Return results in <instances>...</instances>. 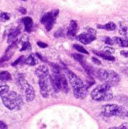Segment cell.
<instances>
[{
	"mask_svg": "<svg viewBox=\"0 0 128 129\" xmlns=\"http://www.w3.org/2000/svg\"><path fill=\"white\" fill-rule=\"evenodd\" d=\"M35 74L38 78L40 92L42 96L47 98L49 95L51 75H49L48 67L46 65H40L35 71Z\"/></svg>",
	"mask_w": 128,
	"mask_h": 129,
	"instance_id": "6da1fadb",
	"label": "cell"
},
{
	"mask_svg": "<svg viewBox=\"0 0 128 129\" xmlns=\"http://www.w3.org/2000/svg\"><path fill=\"white\" fill-rule=\"evenodd\" d=\"M65 72L71 84L75 97L77 99L84 98L87 94V88L83 81L75 74L68 69H65Z\"/></svg>",
	"mask_w": 128,
	"mask_h": 129,
	"instance_id": "7a4b0ae2",
	"label": "cell"
},
{
	"mask_svg": "<svg viewBox=\"0 0 128 129\" xmlns=\"http://www.w3.org/2000/svg\"><path fill=\"white\" fill-rule=\"evenodd\" d=\"M1 98L4 106L11 111L21 109L23 104L22 96L17 92L8 91Z\"/></svg>",
	"mask_w": 128,
	"mask_h": 129,
	"instance_id": "3957f363",
	"label": "cell"
},
{
	"mask_svg": "<svg viewBox=\"0 0 128 129\" xmlns=\"http://www.w3.org/2000/svg\"><path fill=\"white\" fill-rule=\"evenodd\" d=\"M91 98L97 102L111 100L113 98V94L111 91V85L105 82L97 86L91 92Z\"/></svg>",
	"mask_w": 128,
	"mask_h": 129,
	"instance_id": "277c9868",
	"label": "cell"
},
{
	"mask_svg": "<svg viewBox=\"0 0 128 129\" xmlns=\"http://www.w3.org/2000/svg\"><path fill=\"white\" fill-rule=\"evenodd\" d=\"M95 75L101 81L108 83L111 86H115L118 84L121 80V78L116 73L112 70H105L102 69L95 70Z\"/></svg>",
	"mask_w": 128,
	"mask_h": 129,
	"instance_id": "5b68a950",
	"label": "cell"
},
{
	"mask_svg": "<svg viewBox=\"0 0 128 129\" xmlns=\"http://www.w3.org/2000/svg\"><path fill=\"white\" fill-rule=\"evenodd\" d=\"M17 83L25 97L26 101L32 102L35 98V91L32 85H30L23 74H19L17 78Z\"/></svg>",
	"mask_w": 128,
	"mask_h": 129,
	"instance_id": "8992f818",
	"label": "cell"
},
{
	"mask_svg": "<svg viewBox=\"0 0 128 129\" xmlns=\"http://www.w3.org/2000/svg\"><path fill=\"white\" fill-rule=\"evenodd\" d=\"M102 114L106 117H128V111L118 104H106L102 108Z\"/></svg>",
	"mask_w": 128,
	"mask_h": 129,
	"instance_id": "52a82bcc",
	"label": "cell"
},
{
	"mask_svg": "<svg viewBox=\"0 0 128 129\" xmlns=\"http://www.w3.org/2000/svg\"><path fill=\"white\" fill-rule=\"evenodd\" d=\"M58 13H59V11L56 10L46 13L42 16L40 22L45 26V28L47 31H50L52 30V26L54 23L55 19L56 18L57 15H58Z\"/></svg>",
	"mask_w": 128,
	"mask_h": 129,
	"instance_id": "ba28073f",
	"label": "cell"
},
{
	"mask_svg": "<svg viewBox=\"0 0 128 129\" xmlns=\"http://www.w3.org/2000/svg\"><path fill=\"white\" fill-rule=\"evenodd\" d=\"M77 39L81 43H83L84 45H88V44L91 43L93 41L96 39V37H95V35L88 32V33H82L81 35H79Z\"/></svg>",
	"mask_w": 128,
	"mask_h": 129,
	"instance_id": "9c48e42d",
	"label": "cell"
},
{
	"mask_svg": "<svg viewBox=\"0 0 128 129\" xmlns=\"http://www.w3.org/2000/svg\"><path fill=\"white\" fill-rule=\"evenodd\" d=\"M21 33V30L19 27H16V28H13L10 30L8 35V43H12L16 41L17 38Z\"/></svg>",
	"mask_w": 128,
	"mask_h": 129,
	"instance_id": "30bf717a",
	"label": "cell"
},
{
	"mask_svg": "<svg viewBox=\"0 0 128 129\" xmlns=\"http://www.w3.org/2000/svg\"><path fill=\"white\" fill-rule=\"evenodd\" d=\"M22 22L24 24L25 31L27 32H32L33 27V20L30 17H25L23 18Z\"/></svg>",
	"mask_w": 128,
	"mask_h": 129,
	"instance_id": "8fae6325",
	"label": "cell"
},
{
	"mask_svg": "<svg viewBox=\"0 0 128 129\" xmlns=\"http://www.w3.org/2000/svg\"><path fill=\"white\" fill-rule=\"evenodd\" d=\"M77 30V22L74 20H72L70 23V25L68 28V30H67V35L69 37H74L76 34Z\"/></svg>",
	"mask_w": 128,
	"mask_h": 129,
	"instance_id": "7c38bea8",
	"label": "cell"
},
{
	"mask_svg": "<svg viewBox=\"0 0 128 129\" xmlns=\"http://www.w3.org/2000/svg\"><path fill=\"white\" fill-rule=\"evenodd\" d=\"M60 90L63 91V92L66 93H67L69 91L68 81H67L65 76L62 73L61 78H60Z\"/></svg>",
	"mask_w": 128,
	"mask_h": 129,
	"instance_id": "4fadbf2b",
	"label": "cell"
},
{
	"mask_svg": "<svg viewBox=\"0 0 128 129\" xmlns=\"http://www.w3.org/2000/svg\"><path fill=\"white\" fill-rule=\"evenodd\" d=\"M13 54H14V53L12 52H11L10 50H8V51H6L5 53V54L0 58V67H4V64L11 58Z\"/></svg>",
	"mask_w": 128,
	"mask_h": 129,
	"instance_id": "5bb4252c",
	"label": "cell"
},
{
	"mask_svg": "<svg viewBox=\"0 0 128 129\" xmlns=\"http://www.w3.org/2000/svg\"><path fill=\"white\" fill-rule=\"evenodd\" d=\"M37 63H38L37 58L35 57L33 54H30L25 59V64L30 66H34Z\"/></svg>",
	"mask_w": 128,
	"mask_h": 129,
	"instance_id": "9a60e30c",
	"label": "cell"
},
{
	"mask_svg": "<svg viewBox=\"0 0 128 129\" xmlns=\"http://www.w3.org/2000/svg\"><path fill=\"white\" fill-rule=\"evenodd\" d=\"M12 80V76L7 71H3L0 72V81L8 82Z\"/></svg>",
	"mask_w": 128,
	"mask_h": 129,
	"instance_id": "2e32d148",
	"label": "cell"
},
{
	"mask_svg": "<svg viewBox=\"0 0 128 129\" xmlns=\"http://www.w3.org/2000/svg\"><path fill=\"white\" fill-rule=\"evenodd\" d=\"M97 27L100 29H104V30H108V31H113V30H116V25L113 22H109L104 25H98Z\"/></svg>",
	"mask_w": 128,
	"mask_h": 129,
	"instance_id": "e0dca14e",
	"label": "cell"
},
{
	"mask_svg": "<svg viewBox=\"0 0 128 129\" xmlns=\"http://www.w3.org/2000/svg\"><path fill=\"white\" fill-rule=\"evenodd\" d=\"M93 52L95 54L98 55L99 56L102 57L104 59L108 60H115V58L111 56L110 54H109L108 53H106L105 52H96V51H93Z\"/></svg>",
	"mask_w": 128,
	"mask_h": 129,
	"instance_id": "ac0fdd59",
	"label": "cell"
},
{
	"mask_svg": "<svg viewBox=\"0 0 128 129\" xmlns=\"http://www.w3.org/2000/svg\"><path fill=\"white\" fill-rule=\"evenodd\" d=\"M113 39L114 41V43H117L121 47H128V41L127 39H122V38L120 37H114Z\"/></svg>",
	"mask_w": 128,
	"mask_h": 129,
	"instance_id": "d6986e66",
	"label": "cell"
},
{
	"mask_svg": "<svg viewBox=\"0 0 128 129\" xmlns=\"http://www.w3.org/2000/svg\"><path fill=\"white\" fill-rule=\"evenodd\" d=\"M8 91H9V87L8 84H6L5 82L0 81V97L6 93Z\"/></svg>",
	"mask_w": 128,
	"mask_h": 129,
	"instance_id": "ffe728a7",
	"label": "cell"
},
{
	"mask_svg": "<svg viewBox=\"0 0 128 129\" xmlns=\"http://www.w3.org/2000/svg\"><path fill=\"white\" fill-rule=\"evenodd\" d=\"M20 41H21V51H25V50H31L32 48V45L30 44V43L28 41V40L27 41H22V39L20 40Z\"/></svg>",
	"mask_w": 128,
	"mask_h": 129,
	"instance_id": "44dd1931",
	"label": "cell"
},
{
	"mask_svg": "<svg viewBox=\"0 0 128 129\" xmlns=\"http://www.w3.org/2000/svg\"><path fill=\"white\" fill-rule=\"evenodd\" d=\"M10 15L9 13L6 12H2L0 11V21L2 22H6L10 19Z\"/></svg>",
	"mask_w": 128,
	"mask_h": 129,
	"instance_id": "7402d4cb",
	"label": "cell"
},
{
	"mask_svg": "<svg viewBox=\"0 0 128 129\" xmlns=\"http://www.w3.org/2000/svg\"><path fill=\"white\" fill-rule=\"evenodd\" d=\"M120 34L122 35L123 36H125V37L128 39V28L125 25H121L120 30H119Z\"/></svg>",
	"mask_w": 128,
	"mask_h": 129,
	"instance_id": "603a6c76",
	"label": "cell"
},
{
	"mask_svg": "<svg viewBox=\"0 0 128 129\" xmlns=\"http://www.w3.org/2000/svg\"><path fill=\"white\" fill-rule=\"evenodd\" d=\"M25 58L24 56H20L19 58H17V59L15 60V62L12 63V66H16V65H18V64L25 63Z\"/></svg>",
	"mask_w": 128,
	"mask_h": 129,
	"instance_id": "cb8c5ba5",
	"label": "cell"
},
{
	"mask_svg": "<svg viewBox=\"0 0 128 129\" xmlns=\"http://www.w3.org/2000/svg\"><path fill=\"white\" fill-rule=\"evenodd\" d=\"M73 47H74V48L75 49V50H77V51H78V52H80V53H84V54H89V52H88V51L85 50L84 47H81V46H80V45H74Z\"/></svg>",
	"mask_w": 128,
	"mask_h": 129,
	"instance_id": "d4e9b609",
	"label": "cell"
},
{
	"mask_svg": "<svg viewBox=\"0 0 128 129\" xmlns=\"http://www.w3.org/2000/svg\"><path fill=\"white\" fill-rule=\"evenodd\" d=\"M73 57L74 59L76 60L77 61H78L79 63L82 62L83 60H84V56L82 55L79 54H73Z\"/></svg>",
	"mask_w": 128,
	"mask_h": 129,
	"instance_id": "484cf974",
	"label": "cell"
},
{
	"mask_svg": "<svg viewBox=\"0 0 128 129\" xmlns=\"http://www.w3.org/2000/svg\"><path fill=\"white\" fill-rule=\"evenodd\" d=\"M105 43H106L107 45H112L114 43V41L113 39H111L110 37H106L105 39Z\"/></svg>",
	"mask_w": 128,
	"mask_h": 129,
	"instance_id": "4316f807",
	"label": "cell"
},
{
	"mask_svg": "<svg viewBox=\"0 0 128 129\" xmlns=\"http://www.w3.org/2000/svg\"><path fill=\"white\" fill-rule=\"evenodd\" d=\"M115 50H114L113 48H112L110 47H104V52H106V53H108L109 54H113Z\"/></svg>",
	"mask_w": 128,
	"mask_h": 129,
	"instance_id": "83f0119b",
	"label": "cell"
},
{
	"mask_svg": "<svg viewBox=\"0 0 128 129\" xmlns=\"http://www.w3.org/2000/svg\"><path fill=\"white\" fill-rule=\"evenodd\" d=\"M0 128L1 129H6L8 128V126L7 124H6L5 122H2L0 120Z\"/></svg>",
	"mask_w": 128,
	"mask_h": 129,
	"instance_id": "f1b7e54d",
	"label": "cell"
},
{
	"mask_svg": "<svg viewBox=\"0 0 128 129\" xmlns=\"http://www.w3.org/2000/svg\"><path fill=\"white\" fill-rule=\"evenodd\" d=\"M37 45H38L40 47H41V48H45V47H47V44L43 42H40V41H38L37 43Z\"/></svg>",
	"mask_w": 128,
	"mask_h": 129,
	"instance_id": "f546056e",
	"label": "cell"
},
{
	"mask_svg": "<svg viewBox=\"0 0 128 129\" xmlns=\"http://www.w3.org/2000/svg\"><path fill=\"white\" fill-rule=\"evenodd\" d=\"M18 10H19L22 15H26V13H27V10H26V9H25V8L20 7L18 9Z\"/></svg>",
	"mask_w": 128,
	"mask_h": 129,
	"instance_id": "4dcf8cb0",
	"label": "cell"
},
{
	"mask_svg": "<svg viewBox=\"0 0 128 129\" xmlns=\"http://www.w3.org/2000/svg\"><path fill=\"white\" fill-rule=\"evenodd\" d=\"M121 54L124 57L128 58V51H125V50H122L121 51Z\"/></svg>",
	"mask_w": 128,
	"mask_h": 129,
	"instance_id": "1f68e13d",
	"label": "cell"
},
{
	"mask_svg": "<svg viewBox=\"0 0 128 129\" xmlns=\"http://www.w3.org/2000/svg\"><path fill=\"white\" fill-rule=\"evenodd\" d=\"M93 58V62H95V63H97V64H101V61L100 60H99L98 59H97V58Z\"/></svg>",
	"mask_w": 128,
	"mask_h": 129,
	"instance_id": "d6a6232c",
	"label": "cell"
},
{
	"mask_svg": "<svg viewBox=\"0 0 128 129\" xmlns=\"http://www.w3.org/2000/svg\"><path fill=\"white\" fill-rule=\"evenodd\" d=\"M22 1H26V0H22Z\"/></svg>",
	"mask_w": 128,
	"mask_h": 129,
	"instance_id": "836d02e7",
	"label": "cell"
}]
</instances>
